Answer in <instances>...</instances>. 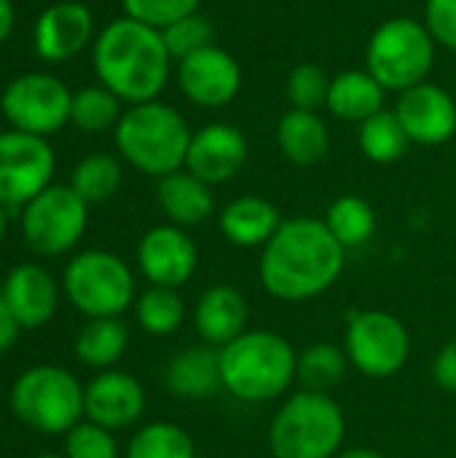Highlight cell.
Segmentation results:
<instances>
[{
    "label": "cell",
    "instance_id": "obj_10",
    "mask_svg": "<svg viewBox=\"0 0 456 458\" xmlns=\"http://www.w3.org/2000/svg\"><path fill=\"white\" fill-rule=\"evenodd\" d=\"M344 352L368 378H392L411 357V335L390 311H355L347 319Z\"/></svg>",
    "mask_w": 456,
    "mask_h": 458
},
{
    "label": "cell",
    "instance_id": "obj_11",
    "mask_svg": "<svg viewBox=\"0 0 456 458\" xmlns=\"http://www.w3.org/2000/svg\"><path fill=\"white\" fill-rule=\"evenodd\" d=\"M73 94L48 72H24L13 78L0 94V110L11 129L48 137L70 121Z\"/></svg>",
    "mask_w": 456,
    "mask_h": 458
},
{
    "label": "cell",
    "instance_id": "obj_37",
    "mask_svg": "<svg viewBox=\"0 0 456 458\" xmlns=\"http://www.w3.org/2000/svg\"><path fill=\"white\" fill-rule=\"evenodd\" d=\"M124 13L134 21H142L148 27L164 30L172 21L196 13L199 0H121Z\"/></svg>",
    "mask_w": 456,
    "mask_h": 458
},
{
    "label": "cell",
    "instance_id": "obj_21",
    "mask_svg": "<svg viewBox=\"0 0 456 458\" xmlns=\"http://www.w3.org/2000/svg\"><path fill=\"white\" fill-rule=\"evenodd\" d=\"M164 384L177 400H210L223 389L220 349L202 344L177 352L164 368Z\"/></svg>",
    "mask_w": 456,
    "mask_h": 458
},
{
    "label": "cell",
    "instance_id": "obj_44",
    "mask_svg": "<svg viewBox=\"0 0 456 458\" xmlns=\"http://www.w3.org/2000/svg\"><path fill=\"white\" fill-rule=\"evenodd\" d=\"M35 458H67L65 454L62 456H56V454H40V456H35Z\"/></svg>",
    "mask_w": 456,
    "mask_h": 458
},
{
    "label": "cell",
    "instance_id": "obj_1",
    "mask_svg": "<svg viewBox=\"0 0 456 458\" xmlns=\"http://www.w3.org/2000/svg\"><path fill=\"white\" fill-rule=\"evenodd\" d=\"M347 250L320 217L282 220L261 252V284L285 303H304L336 284L344 271Z\"/></svg>",
    "mask_w": 456,
    "mask_h": 458
},
{
    "label": "cell",
    "instance_id": "obj_29",
    "mask_svg": "<svg viewBox=\"0 0 456 458\" xmlns=\"http://www.w3.org/2000/svg\"><path fill=\"white\" fill-rule=\"evenodd\" d=\"M349 357L341 346L336 344H312L298 354L296 365V381L306 392H331L339 386L347 376Z\"/></svg>",
    "mask_w": 456,
    "mask_h": 458
},
{
    "label": "cell",
    "instance_id": "obj_15",
    "mask_svg": "<svg viewBox=\"0 0 456 458\" xmlns=\"http://www.w3.org/2000/svg\"><path fill=\"white\" fill-rule=\"evenodd\" d=\"M395 115L403 123V129L414 145L435 148V145L449 142L456 134L454 97L430 81L400 91Z\"/></svg>",
    "mask_w": 456,
    "mask_h": 458
},
{
    "label": "cell",
    "instance_id": "obj_39",
    "mask_svg": "<svg viewBox=\"0 0 456 458\" xmlns=\"http://www.w3.org/2000/svg\"><path fill=\"white\" fill-rule=\"evenodd\" d=\"M433 378L443 392L456 394V338L438 352L433 362Z\"/></svg>",
    "mask_w": 456,
    "mask_h": 458
},
{
    "label": "cell",
    "instance_id": "obj_8",
    "mask_svg": "<svg viewBox=\"0 0 456 458\" xmlns=\"http://www.w3.org/2000/svg\"><path fill=\"white\" fill-rule=\"evenodd\" d=\"M62 293L86 319L121 317L134 298V274L113 252L83 250L78 252L62 274Z\"/></svg>",
    "mask_w": 456,
    "mask_h": 458
},
{
    "label": "cell",
    "instance_id": "obj_38",
    "mask_svg": "<svg viewBox=\"0 0 456 458\" xmlns=\"http://www.w3.org/2000/svg\"><path fill=\"white\" fill-rule=\"evenodd\" d=\"M425 27L433 35L435 46L456 51V0H427Z\"/></svg>",
    "mask_w": 456,
    "mask_h": 458
},
{
    "label": "cell",
    "instance_id": "obj_42",
    "mask_svg": "<svg viewBox=\"0 0 456 458\" xmlns=\"http://www.w3.org/2000/svg\"><path fill=\"white\" fill-rule=\"evenodd\" d=\"M333 458H384L379 451H371V448H347V451H339Z\"/></svg>",
    "mask_w": 456,
    "mask_h": 458
},
{
    "label": "cell",
    "instance_id": "obj_6",
    "mask_svg": "<svg viewBox=\"0 0 456 458\" xmlns=\"http://www.w3.org/2000/svg\"><path fill=\"white\" fill-rule=\"evenodd\" d=\"M83 394L86 386L70 370L35 365L13 381L11 411L24 427L40 435H67L86 416Z\"/></svg>",
    "mask_w": 456,
    "mask_h": 458
},
{
    "label": "cell",
    "instance_id": "obj_22",
    "mask_svg": "<svg viewBox=\"0 0 456 458\" xmlns=\"http://www.w3.org/2000/svg\"><path fill=\"white\" fill-rule=\"evenodd\" d=\"M156 196H159V207L167 215V220L180 228L202 225L215 212L212 185H207L188 169H177V172L161 177Z\"/></svg>",
    "mask_w": 456,
    "mask_h": 458
},
{
    "label": "cell",
    "instance_id": "obj_18",
    "mask_svg": "<svg viewBox=\"0 0 456 458\" xmlns=\"http://www.w3.org/2000/svg\"><path fill=\"white\" fill-rule=\"evenodd\" d=\"M245 161H247L245 134L231 123H207L199 131H194L183 169H188L207 185H220L237 177Z\"/></svg>",
    "mask_w": 456,
    "mask_h": 458
},
{
    "label": "cell",
    "instance_id": "obj_23",
    "mask_svg": "<svg viewBox=\"0 0 456 458\" xmlns=\"http://www.w3.org/2000/svg\"><path fill=\"white\" fill-rule=\"evenodd\" d=\"M282 225L280 209L261 196H239L220 212V231L223 236L242 250L266 247L269 239Z\"/></svg>",
    "mask_w": 456,
    "mask_h": 458
},
{
    "label": "cell",
    "instance_id": "obj_14",
    "mask_svg": "<svg viewBox=\"0 0 456 458\" xmlns=\"http://www.w3.org/2000/svg\"><path fill=\"white\" fill-rule=\"evenodd\" d=\"M137 266L156 287H183L199 266V250L180 225H156L137 244Z\"/></svg>",
    "mask_w": 456,
    "mask_h": 458
},
{
    "label": "cell",
    "instance_id": "obj_12",
    "mask_svg": "<svg viewBox=\"0 0 456 458\" xmlns=\"http://www.w3.org/2000/svg\"><path fill=\"white\" fill-rule=\"evenodd\" d=\"M56 156L46 137L8 129L0 134V204L16 209L54 185Z\"/></svg>",
    "mask_w": 456,
    "mask_h": 458
},
{
    "label": "cell",
    "instance_id": "obj_28",
    "mask_svg": "<svg viewBox=\"0 0 456 458\" xmlns=\"http://www.w3.org/2000/svg\"><path fill=\"white\" fill-rule=\"evenodd\" d=\"M134 317L137 325L153 335V338H167L175 330H180L185 319V301L175 287H156L151 284L137 301H134Z\"/></svg>",
    "mask_w": 456,
    "mask_h": 458
},
{
    "label": "cell",
    "instance_id": "obj_35",
    "mask_svg": "<svg viewBox=\"0 0 456 458\" xmlns=\"http://www.w3.org/2000/svg\"><path fill=\"white\" fill-rule=\"evenodd\" d=\"M161 38H164V46H167L172 62H180V59L212 46L215 30H212L210 19L196 11V13H188V16L172 21L169 27H164Z\"/></svg>",
    "mask_w": 456,
    "mask_h": 458
},
{
    "label": "cell",
    "instance_id": "obj_32",
    "mask_svg": "<svg viewBox=\"0 0 456 458\" xmlns=\"http://www.w3.org/2000/svg\"><path fill=\"white\" fill-rule=\"evenodd\" d=\"M126 458H196V448L191 435L177 424L153 421L132 435Z\"/></svg>",
    "mask_w": 456,
    "mask_h": 458
},
{
    "label": "cell",
    "instance_id": "obj_17",
    "mask_svg": "<svg viewBox=\"0 0 456 458\" xmlns=\"http://www.w3.org/2000/svg\"><path fill=\"white\" fill-rule=\"evenodd\" d=\"M0 295L22 330H38L54 319L62 284L43 266L19 263L5 274Z\"/></svg>",
    "mask_w": 456,
    "mask_h": 458
},
{
    "label": "cell",
    "instance_id": "obj_4",
    "mask_svg": "<svg viewBox=\"0 0 456 458\" xmlns=\"http://www.w3.org/2000/svg\"><path fill=\"white\" fill-rule=\"evenodd\" d=\"M194 131L185 118L159 99L124 110L116 123V145L126 164L148 177H167L185 166Z\"/></svg>",
    "mask_w": 456,
    "mask_h": 458
},
{
    "label": "cell",
    "instance_id": "obj_3",
    "mask_svg": "<svg viewBox=\"0 0 456 458\" xmlns=\"http://www.w3.org/2000/svg\"><path fill=\"white\" fill-rule=\"evenodd\" d=\"M298 354L274 330H245L220 349L223 389L239 403H271L296 381Z\"/></svg>",
    "mask_w": 456,
    "mask_h": 458
},
{
    "label": "cell",
    "instance_id": "obj_33",
    "mask_svg": "<svg viewBox=\"0 0 456 458\" xmlns=\"http://www.w3.org/2000/svg\"><path fill=\"white\" fill-rule=\"evenodd\" d=\"M121 115H124L121 113V99L110 89H105L102 83L99 86H86V89L73 94L70 121L81 131L97 134V131L116 129Z\"/></svg>",
    "mask_w": 456,
    "mask_h": 458
},
{
    "label": "cell",
    "instance_id": "obj_25",
    "mask_svg": "<svg viewBox=\"0 0 456 458\" xmlns=\"http://www.w3.org/2000/svg\"><path fill=\"white\" fill-rule=\"evenodd\" d=\"M384 86L368 70H344L331 78V91L325 107L349 123H363L379 110H384Z\"/></svg>",
    "mask_w": 456,
    "mask_h": 458
},
{
    "label": "cell",
    "instance_id": "obj_41",
    "mask_svg": "<svg viewBox=\"0 0 456 458\" xmlns=\"http://www.w3.org/2000/svg\"><path fill=\"white\" fill-rule=\"evenodd\" d=\"M11 30H13V3L0 0V46L8 40Z\"/></svg>",
    "mask_w": 456,
    "mask_h": 458
},
{
    "label": "cell",
    "instance_id": "obj_2",
    "mask_svg": "<svg viewBox=\"0 0 456 458\" xmlns=\"http://www.w3.org/2000/svg\"><path fill=\"white\" fill-rule=\"evenodd\" d=\"M91 59L99 83L129 105L153 102L164 91L172 70L161 30L129 16L110 21L97 35Z\"/></svg>",
    "mask_w": 456,
    "mask_h": 458
},
{
    "label": "cell",
    "instance_id": "obj_7",
    "mask_svg": "<svg viewBox=\"0 0 456 458\" xmlns=\"http://www.w3.org/2000/svg\"><path fill=\"white\" fill-rule=\"evenodd\" d=\"M435 62V40L425 21L395 16L379 24L366 46V70L384 91H406L425 83Z\"/></svg>",
    "mask_w": 456,
    "mask_h": 458
},
{
    "label": "cell",
    "instance_id": "obj_24",
    "mask_svg": "<svg viewBox=\"0 0 456 458\" xmlns=\"http://www.w3.org/2000/svg\"><path fill=\"white\" fill-rule=\"evenodd\" d=\"M277 145L290 164L314 166L331 150V131L317 113L290 107L277 123Z\"/></svg>",
    "mask_w": 456,
    "mask_h": 458
},
{
    "label": "cell",
    "instance_id": "obj_36",
    "mask_svg": "<svg viewBox=\"0 0 456 458\" xmlns=\"http://www.w3.org/2000/svg\"><path fill=\"white\" fill-rule=\"evenodd\" d=\"M65 456L67 458H118V443L110 429L81 421L65 435Z\"/></svg>",
    "mask_w": 456,
    "mask_h": 458
},
{
    "label": "cell",
    "instance_id": "obj_27",
    "mask_svg": "<svg viewBox=\"0 0 456 458\" xmlns=\"http://www.w3.org/2000/svg\"><path fill=\"white\" fill-rule=\"evenodd\" d=\"M357 145H360L363 156L371 158L374 164H392V161L403 158L411 140H409L403 123L398 121L395 110H379L376 115H371L368 121L360 123Z\"/></svg>",
    "mask_w": 456,
    "mask_h": 458
},
{
    "label": "cell",
    "instance_id": "obj_30",
    "mask_svg": "<svg viewBox=\"0 0 456 458\" xmlns=\"http://www.w3.org/2000/svg\"><path fill=\"white\" fill-rule=\"evenodd\" d=\"M328 231L344 250L366 244L376 231V212L363 196H339L325 215Z\"/></svg>",
    "mask_w": 456,
    "mask_h": 458
},
{
    "label": "cell",
    "instance_id": "obj_19",
    "mask_svg": "<svg viewBox=\"0 0 456 458\" xmlns=\"http://www.w3.org/2000/svg\"><path fill=\"white\" fill-rule=\"evenodd\" d=\"M94 38V16L89 5L78 0H62L48 5L35 21V51L46 62H67L81 54Z\"/></svg>",
    "mask_w": 456,
    "mask_h": 458
},
{
    "label": "cell",
    "instance_id": "obj_26",
    "mask_svg": "<svg viewBox=\"0 0 456 458\" xmlns=\"http://www.w3.org/2000/svg\"><path fill=\"white\" fill-rule=\"evenodd\" d=\"M129 349V327L121 317L89 319L75 335V357L94 370H113Z\"/></svg>",
    "mask_w": 456,
    "mask_h": 458
},
{
    "label": "cell",
    "instance_id": "obj_31",
    "mask_svg": "<svg viewBox=\"0 0 456 458\" xmlns=\"http://www.w3.org/2000/svg\"><path fill=\"white\" fill-rule=\"evenodd\" d=\"M121 180H124V172H121V161L116 156L91 153L75 164V169L70 174V188L86 204H102L110 196H116V191L121 188Z\"/></svg>",
    "mask_w": 456,
    "mask_h": 458
},
{
    "label": "cell",
    "instance_id": "obj_9",
    "mask_svg": "<svg viewBox=\"0 0 456 458\" xmlns=\"http://www.w3.org/2000/svg\"><path fill=\"white\" fill-rule=\"evenodd\" d=\"M89 225V204L70 185H48L22 207V239L40 258L75 250Z\"/></svg>",
    "mask_w": 456,
    "mask_h": 458
},
{
    "label": "cell",
    "instance_id": "obj_40",
    "mask_svg": "<svg viewBox=\"0 0 456 458\" xmlns=\"http://www.w3.org/2000/svg\"><path fill=\"white\" fill-rule=\"evenodd\" d=\"M19 322L13 319V314L8 311V306H5V301H3V295H0V354H5L13 344H16V338H19Z\"/></svg>",
    "mask_w": 456,
    "mask_h": 458
},
{
    "label": "cell",
    "instance_id": "obj_43",
    "mask_svg": "<svg viewBox=\"0 0 456 458\" xmlns=\"http://www.w3.org/2000/svg\"><path fill=\"white\" fill-rule=\"evenodd\" d=\"M5 228H8V215H5V207L0 204V242L5 239Z\"/></svg>",
    "mask_w": 456,
    "mask_h": 458
},
{
    "label": "cell",
    "instance_id": "obj_5",
    "mask_svg": "<svg viewBox=\"0 0 456 458\" xmlns=\"http://www.w3.org/2000/svg\"><path fill=\"white\" fill-rule=\"evenodd\" d=\"M347 437L341 405L328 392H296L269 424L274 458H333Z\"/></svg>",
    "mask_w": 456,
    "mask_h": 458
},
{
    "label": "cell",
    "instance_id": "obj_13",
    "mask_svg": "<svg viewBox=\"0 0 456 458\" xmlns=\"http://www.w3.org/2000/svg\"><path fill=\"white\" fill-rule=\"evenodd\" d=\"M177 86L188 102L215 110L234 102L242 89V70L226 48L212 43L177 62Z\"/></svg>",
    "mask_w": 456,
    "mask_h": 458
},
{
    "label": "cell",
    "instance_id": "obj_34",
    "mask_svg": "<svg viewBox=\"0 0 456 458\" xmlns=\"http://www.w3.org/2000/svg\"><path fill=\"white\" fill-rule=\"evenodd\" d=\"M288 99L296 110H312L317 113L328 102L331 91V75L314 64V62H301L290 70L288 83H285Z\"/></svg>",
    "mask_w": 456,
    "mask_h": 458
},
{
    "label": "cell",
    "instance_id": "obj_16",
    "mask_svg": "<svg viewBox=\"0 0 456 458\" xmlns=\"http://www.w3.org/2000/svg\"><path fill=\"white\" fill-rule=\"evenodd\" d=\"M86 419L118 432L132 424H137L145 413V389L142 384L124 370H99L89 384L83 394Z\"/></svg>",
    "mask_w": 456,
    "mask_h": 458
},
{
    "label": "cell",
    "instance_id": "obj_20",
    "mask_svg": "<svg viewBox=\"0 0 456 458\" xmlns=\"http://www.w3.org/2000/svg\"><path fill=\"white\" fill-rule=\"evenodd\" d=\"M247 301L231 284H212L207 287L194 309V325L199 338L207 346L223 349L237 341L247 330Z\"/></svg>",
    "mask_w": 456,
    "mask_h": 458
}]
</instances>
